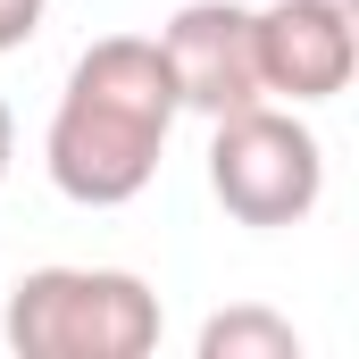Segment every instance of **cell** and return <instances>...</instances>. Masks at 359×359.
<instances>
[{"instance_id":"9c48e42d","label":"cell","mask_w":359,"mask_h":359,"mask_svg":"<svg viewBox=\"0 0 359 359\" xmlns=\"http://www.w3.org/2000/svg\"><path fill=\"white\" fill-rule=\"evenodd\" d=\"M334 8H359V0H334Z\"/></svg>"},{"instance_id":"8992f818","label":"cell","mask_w":359,"mask_h":359,"mask_svg":"<svg viewBox=\"0 0 359 359\" xmlns=\"http://www.w3.org/2000/svg\"><path fill=\"white\" fill-rule=\"evenodd\" d=\"M201 359H301V334L292 318H276L259 301H234L201 326Z\"/></svg>"},{"instance_id":"52a82bcc","label":"cell","mask_w":359,"mask_h":359,"mask_svg":"<svg viewBox=\"0 0 359 359\" xmlns=\"http://www.w3.org/2000/svg\"><path fill=\"white\" fill-rule=\"evenodd\" d=\"M42 17H50V0H0V50H25L42 34Z\"/></svg>"},{"instance_id":"5b68a950","label":"cell","mask_w":359,"mask_h":359,"mask_svg":"<svg viewBox=\"0 0 359 359\" xmlns=\"http://www.w3.org/2000/svg\"><path fill=\"white\" fill-rule=\"evenodd\" d=\"M159 59L176 76V100L192 117H226L268 100L259 92V59H251V8L243 0H184L159 25Z\"/></svg>"},{"instance_id":"7a4b0ae2","label":"cell","mask_w":359,"mask_h":359,"mask_svg":"<svg viewBox=\"0 0 359 359\" xmlns=\"http://www.w3.org/2000/svg\"><path fill=\"white\" fill-rule=\"evenodd\" d=\"M159 292L134 268H34L0 309L17 359H142L159 351Z\"/></svg>"},{"instance_id":"3957f363","label":"cell","mask_w":359,"mask_h":359,"mask_svg":"<svg viewBox=\"0 0 359 359\" xmlns=\"http://www.w3.org/2000/svg\"><path fill=\"white\" fill-rule=\"evenodd\" d=\"M209 192L234 226H259V234L301 226L326 201V151L301 126V109H284V100L226 109V117H209Z\"/></svg>"},{"instance_id":"277c9868","label":"cell","mask_w":359,"mask_h":359,"mask_svg":"<svg viewBox=\"0 0 359 359\" xmlns=\"http://www.w3.org/2000/svg\"><path fill=\"white\" fill-rule=\"evenodd\" d=\"M251 59H259V92L284 109H318L359 76V8L334 0H268L251 8Z\"/></svg>"},{"instance_id":"ba28073f","label":"cell","mask_w":359,"mask_h":359,"mask_svg":"<svg viewBox=\"0 0 359 359\" xmlns=\"http://www.w3.org/2000/svg\"><path fill=\"white\" fill-rule=\"evenodd\" d=\"M8 159H17V117H8V100H0V184H8Z\"/></svg>"},{"instance_id":"6da1fadb","label":"cell","mask_w":359,"mask_h":359,"mask_svg":"<svg viewBox=\"0 0 359 359\" xmlns=\"http://www.w3.org/2000/svg\"><path fill=\"white\" fill-rule=\"evenodd\" d=\"M184 100L159 59V34H100L67 67V92L42 134V168L76 209H126L159 176V151L176 134Z\"/></svg>"}]
</instances>
